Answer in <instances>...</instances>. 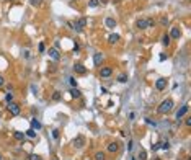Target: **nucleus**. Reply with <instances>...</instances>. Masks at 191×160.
I'll return each mask as SVG.
<instances>
[{"label":"nucleus","instance_id":"obj_39","mask_svg":"<svg viewBox=\"0 0 191 160\" xmlns=\"http://www.w3.org/2000/svg\"><path fill=\"white\" fill-rule=\"evenodd\" d=\"M185 124L190 127V126H191V118H185Z\"/></svg>","mask_w":191,"mask_h":160},{"label":"nucleus","instance_id":"obj_44","mask_svg":"<svg viewBox=\"0 0 191 160\" xmlns=\"http://www.w3.org/2000/svg\"><path fill=\"white\" fill-rule=\"evenodd\" d=\"M132 160H136V159H132Z\"/></svg>","mask_w":191,"mask_h":160},{"label":"nucleus","instance_id":"obj_16","mask_svg":"<svg viewBox=\"0 0 191 160\" xmlns=\"http://www.w3.org/2000/svg\"><path fill=\"white\" fill-rule=\"evenodd\" d=\"M70 96H72V98H77V100H79L80 96H82V93H80V90L77 88V87H74V88H70Z\"/></svg>","mask_w":191,"mask_h":160},{"label":"nucleus","instance_id":"obj_26","mask_svg":"<svg viewBox=\"0 0 191 160\" xmlns=\"http://www.w3.org/2000/svg\"><path fill=\"white\" fill-rule=\"evenodd\" d=\"M5 101H7V103H12L13 101V93H12V92H8V93L5 95Z\"/></svg>","mask_w":191,"mask_h":160},{"label":"nucleus","instance_id":"obj_31","mask_svg":"<svg viewBox=\"0 0 191 160\" xmlns=\"http://www.w3.org/2000/svg\"><path fill=\"white\" fill-rule=\"evenodd\" d=\"M160 25H163V26H167V25H168V18H167L165 15H163V17L160 18Z\"/></svg>","mask_w":191,"mask_h":160},{"label":"nucleus","instance_id":"obj_23","mask_svg":"<svg viewBox=\"0 0 191 160\" xmlns=\"http://www.w3.org/2000/svg\"><path fill=\"white\" fill-rule=\"evenodd\" d=\"M95 160H106V155H105V152H96L95 154Z\"/></svg>","mask_w":191,"mask_h":160},{"label":"nucleus","instance_id":"obj_33","mask_svg":"<svg viewBox=\"0 0 191 160\" xmlns=\"http://www.w3.org/2000/svg\"><path fill=\"white\" fill-rule=\"evenodd\" d=\"M38 51H39V52H44V51H46L44 43H39V46H38Z\"/></svg>","mask_w":191,"mask_h":160},{"label":"nucleus","instance_id":"obj_27","mask_svg":"<svg viewBox=\"0 0 191 160\" xmlns=\"http://www.w3.org/2000/svg\"><path fill=\"white\" fill-rule=\"evenodd\" d=\"M139 159L141 160H147V152L144 150V149H141V152H139Z\"/></svg>","mask_w":191,"mask_h":160},{"label":"nucleus","instance_id":"obj_13","mask_svg":"<svg viewBox=\"0 0 191 160\" xmlns=\"http://www.w3.org/2000/svg\"><path fill=\"white\" fill-rule=\"evenodd\" d=\"M136 28L139 29H147V18H139L136 21Z\"/></svg>","mask_w":191,"mask_h":160},{"label":"nucleus","instance_id":"obj_10","mask_svg":"<svg viewBox=\"0 0 191 160\" xmlns=\"http://www.w3.org/2000/svg\"><path fill=\"white\" fill-rule=\"evenodd\" d=\"M170 38H173V39H180L181 38V29L178 28V26H173V28L170 29V34H168Z\"/></svg>","mask_w":191,"mask_h":160},{"label":"nucleus","instance_id":"obj_30","mask_svg":"<svg viewBox=\"0 0 191 160\" xmlns=\"http://www.w3.org/2000/svg\"><path fill=\"white\" fill-rule=\"evenodd\" d=\"M41 2L43 0H29V3L33 5V7H41Z\"/></svg>","mask_w":191,"mask_h":160},{"label":"nucleus","instance_id":"obj_17","mask_svg":"<svg viewBox=\"0 0 191 160\" xmlns=\"http://www.w3.org/2000/svg\"><path fill=\"white\" fill-rule=\"evenodd\" d=\"M118 41H119V34H116V33L109 34V38H108V43H109V44H116Z\"/></svg>","mask_w":191,"mask_h":160},{"label":"nucleus","instance_id":"obj_6","mask_svg":"<svg viewBox=\"0 0 191 160\" xmlns=\"http://www.w3.org/2000/svg\"><path fill=\"white\" fill-rule=\"evenodd\" d=\"M47 54H49V57L52 59L54 62L61 61V52H59V49H56V48H49V51H47Z\"/></svg>","mask_w":191,"mask_h":160},{"label":"nucleus","instance_id":"obj_12","mask_svg":"<svg viewBox=\"0 0 191 160\" xmlns=\"http://www.w3.org/2000/svg\"><path fill=\"white\" fill-rule=\"evenodd\" d=\"M101 62H103V54L101 52H95L93 54V64H95V67H100Z\"/></svg>","mask_w":191,"mask_h":160},{"label":"nucleus","instance_id":"obj_22","mask_svg":"<svg viewBox=\"0 0 191 160\" xmlns=\"http://www.w3.org/2000/svg\"><path fill=\"white\" fill-rule=\"evenodd\" d=\"M25 136L29 137V139H34V137H36V131H34V129H28V131L25 132Z\"/></svg>","mask_w":191,"mask_h":160},{"label":"nucleus","instance_id":"obj_21","mask_svg":"<svg viewBox=\"0 0 191 160\" xmlns=\"http://www.w3.org/2000/svg\"><path fill=\"white\" fill-rule=\"evenodd\" d=\"M118 82H119V83H126V82H128V74H124V72L119 74V75H118Z\"/></svg>","mask_w":191,"mask_h":160},{"label":"nucleus","instance_id":"obj_11","mask_svg":"<svg viewBox=\"0 0 191 160\" xmlns=\"http://www.w3.org/2000/svg\"><path fill=\"white\" fill-rule=\"evenodd\" d=\"M155 88H157L158 92L165 90L167 88V80L165 78H157V80H155Z\"/></svg>","mask_w":191,"mask_h":160},{"label":"nucleus","instance_id":"obj_40","mask_svg":"<svg viewBox=\"0 0 191 160\" xmlns=\"http://www.w3.org/2000/svg\"><path fill=\"white\" fill-rule=\"evenodd\" d=\"M5 85V78H3V75H0V87H3Z\"/></svg>","mask_w":191,"mask_h":160},{"label":"nucleus","instance_id":"obj_14","mask_svg":"<svg viewBox=\"0 0 191 160\" xmlns=\"http://www.w3.org/2000/svg\"><path fill=\"white\" fill-rule=\"evenodd\" d=\"M105 26H106V28H109V29L116 28V20H114V18H111V17H108L106 20H105Z\"/></svg>","mask_w":191,"mask_h":160},{"label":"nucleus","instance_id":"obj_7","mask_svg":"<svg viewBox=\"0 0 191 160\" xmlns=\"http://www.w3.org/2000/svg\"><path fill=\"white\" fill-rule=\"evenodd\" d=\"M119 145L121 144L118 142V140H113V142H109L108 145H106V150H108L109 154H116V152L119 150Z\"/></svg>","mask_w":191,"mask_h":160},{"label":"nucleus","instance_id":"obj_20","mask_svg":"<svg viewBox=\"0 0 191 160\" xmlns=\"http://www.w3.org/2000/svg\"><path fill=\"white\" fill-rule=\"evenodd\" d=\"M61 100H62V93L59 90H56L54 93H52V101H61Z\"/></svg>","mask_w":191,"mask_h":160},{"label":"nucleus","instance_id":"obj_41","mask_svg":"<svg viewBox=\"0 0 191 160\" xmlns=\"http://www.w3.org/2000/svg\"><path fill=\"white\" fill-rule=\"evenodd\" d=\"M165 59H167V54H160V61H165Z\"/></svg>","mask_w":191,"mask_h":160},{"label":"nucleus","instance_id":"obj_15","mask_svg":"<svg viewBox=\"0 0 191 160\" xmlns=\"http://www.w3.org/2000/svg\"><path fill=\"white\" fill-rule=\"evenodd\" d=\"M29 124H31V129H34V131H39V129L43 127V124L39 123V121H38L36 118H33V119H31V123H29Z\"/></svg>","mask_w":191,"mask_h":160},{"label":"nucleus","instance_id":"obj_32","mask_svg":"<svg viewBox=\"0 0 191 160\" xmlns=\"http://www.w3.org/2000/svg\"><path fill=\"white\" fill-rule=\"evenodd\" d=\"M69 83L72 85V88H74V87H77V80H75V77H70V78H69Z\"/></svg>","mask_w":191,"mask_h":160},{"label":"nucleus","instance_id":"obj_5","mask_svg":"<svg viewBox=\"0 0 191 160\" xmlns=\"http://www.w3.org/2000/svg\"><path fill=\"white\" fill-rule=\"evenodd\" d=\"M111 75H113V67H109V66L100 67V77L108 78V77H111Z\"/></svg>","mask_w":191,"mask_h":160},{"label":"nucleus","instance_id":"obj_8","mask_svg":"<svg viewBox=\"0 0 191 160\" xmlns=\"http://www.w3.org/2000/svg\"><path fill=\"white\" fill-rule=\"evenodd\" d=\"M74 147H77V149H82L83 145H85V144H87V139H85V137H83V136H77V137H75L74 139Z\"/></svg>","mask_w":191,"mask_h":160},{"label":"nucleus","instance_id":"obj_19","mask_svg":"<svg viewBox=\"0 0 191 160\" xmlns=\"http://www.w3.org/2000/svg\"><path fill=\"white\" fill-rule=\"evenodd\" d=\"M170 43H171V38L165 33V34L162 36V44H163V46H170Z\"/></svg>","mask_w":191,"mask_h":160},{"label":"nucleus","instance_id":"obj_9","mask_svg":"<svg viewBox=\"0 0 191 160\" xmlns=\"http://www.w3.org/2000/svg\"><path fill=\"white\" fill-rule=\"evenodd\" d=\"M74 72L75 74H80V75H83V74H87V67L83 66L82 62H77L74 66Z\"/></svg>","mask_w":191,"mask_h":160},{"label":"nucleus","instance_id":"obj_24","mask_svg":"<svg viewBox=\"0 0 191 160\" xmlns=\"http://www.w3.org/2000/svg\"><path fill=\"white\" fill-rule=\"evenodd\" d=\"M160 149H162V150H168V149H170V142H168V140L160 142Z\"/></svg>","mask_w":191,"mask_h":160},{"label":"nucleus","instance_id":"obj_35","mask_svg":"<svg viewBox=\"0 0 191 160\" xmlns=\"http://www.w3.org/2000/svg\"><path fill=\"white\" fill-rule=\"evenodd\" d=\"M47 72H51V74H54V72H56V66H54V64H51V66L47 67Z\"/></svg>","mask_w":191,"mask_h":160},{"label":"nucleus","instance_id":"obj_29","mask_svg":"<svg viewBox=\"0 0 191 160\" xmlns=\"http://www.w3.org/2000/svg\"><path fill=\"white\" fill-rule=\"evenodd\" d=\"M28 160H41V157L38 155V154H29V155H28Z\"/></svg>","mask_w":191,"mask_h":160},{"label":"nucleus","instance_id":"obj_34","mask_svg":"<svg viewBox=\"0 0 191 160\" xmlns=\"http://www.w3.org/2000/svg\"><path fill=\"white\" fill-rule=\"evenodd\" d=\"M23 57H25V59H29V57H31V52H29L28 49H25V51H23Z\"/></svg>","mask_w":191,"mask_h":160},{"label":"nucleus","instance_id":"obj_42","mask_svg":"<svg viewBox=\"0 0 191 160\" xmlns=\"http://www.w3.org/2000/svg\"><path fill=\"white\" fill-rule=\"evenodd\" d=\"M113 2H114V3H119V0H113Z\"/></svg>","mask_w":191,"mask_h":160},{"label":"nucleus","instance_id":"obj_28","mask_svg":"<svg viewBox=\"0 0 191 160\" xmlns=\"http://www.w3.org/2000/svg\"><path fill=\"white\" fill-rule=\"evenodd\" d=\"M155 26V20L154 18H147V28H154Z\"/></svg>","mask_w":191,"mask_h":160},{"label":"nucleus","instance_id":"obj_25","mask_svg":"<svg viewBox=\"0 0 191 160\" xmlns=\"http://www.w3.org/2000/svg\"><path fill=\"white\" fill-rule=\"evenodd\" d=\"M98 5H100V0H88V7H91V8H95Z\"/></svg>","mask_w":191,"mask_h":160},{"label":"nucleus","instance_id":"obj_2","mask_svg":"<svg viewBox=\"0 0 191 160\" xmlns=\"http://www.w3.org/2000/svg\"><path fill=\"white\" fill-rule=\"evenodd\" d=\"M87 26V18H79V20H75L74 23H72V29H75V31H83V28Z\"/></svg>","mask_w":191,"mask_h":160},{"label":"nucleus","instance_id":"obj_36","mask_svg":"<svg viewBox=\"0 0 191 160\" xmlns=\"http://www.w3.org/2000/svg\"><path fill=\"white\" fill-rule=\"evenodd\" d=\"M158 149H160V142H155V144H152V150H158Z\"/></svg>","mask_w":191,"mask_h":160},{"label":"nucleus","instance_id":"obj_4","mask_svg":"<svg viewBox=\"0 0 191 160\" xmlns=\"http://www.w3.org/2000/svg\"><path fill=\"white\" fill-rule=\"evenodd\" d=\"M188 110H190V105L186 103V105H183V106L176 111V118H175V119H176V123H178V124H181V119H183V116L188 113Z\"/></svg>","mask_w":191,"mask_h":160},{"label":"nucleus","instance_id":"obj_18","mask_svg":"<svg viewBox=\"0 0 191 160\" xmlns=\"http://www.w3.org/2000/svg\"><path fill=\"white\" fill-rule=\"evenodd\" d=\"M13 137H15L17 140H25V137H26V136H25V132L15 131V132H13Z\"/></svg>","mask_w":191,"mask_h":160},{"label":"nucleus","instance_id":"obj_37","mask_svg":"<svg viewBox=\"0 0 191 160\" xmlns=\"http://www.w3.org/2000/svg\"><path fill=\"white\" fill-rule=\"evenodd\" d=\"M146 123H147V124H150V126H157V123H155V121H152L150 118H147V119H146Z\"/></svg>","mask_w":191,"mask_h":160},{"label":"nucleus","instance_id":"obj_43","mask_svg":"<svg viewBox=\"0 0 191 160\" xmlns=\"http://www.w3.org/2000/svg\"><path fill=\"white\" fill-rule=\"evenodd\" d=\"M0 160H3V157H2V154H0Z\"/></svg>","mask_w":191,"mask_h":160},{"label":"nucleus","instance_id":"obj_1","mask_svg":"<svg viewBox=\"0 0 191 160\" xmlns=\"http://www.w3.org/2000/svg\"><path fill=\"white\" fill-rule=\"evenodd\" d=\"M173 106H175L173 100L167 98V100H163V101L158 105L157 111H158V115H168V113H171V111H173Z\"/></svg>","mask_w":191,"mask_h":160},{"label":"nucleus","instance_id":"obj_38","mask_svg":"<svg viewBox=\"0 0 191 160\" xmlns=\"http://www.w3.org/2000/svg\"><path fill=\"white\" fill-rule=\"evenodd\" d=\"M52 137H54V139H59V129H54V131H52Z\"/></svg>","mask_w":191,"mask_h":160},{"label":"nucleus","instance_id":"obj_3","mask_svg":"<svg viewBox=\"0 0 191 160\" xmlns=\"http://www.w3.org/2000/svg\"><path fill=\"white\" fill-rule=\"evenodd\" d=\"M7 110H8V113H10L12 116H18V115L21 113L20 105H18V103H15V101L8 103V105H7Z\"/></svg>","mask_w":191,"mask_h":160}]
</instances>
